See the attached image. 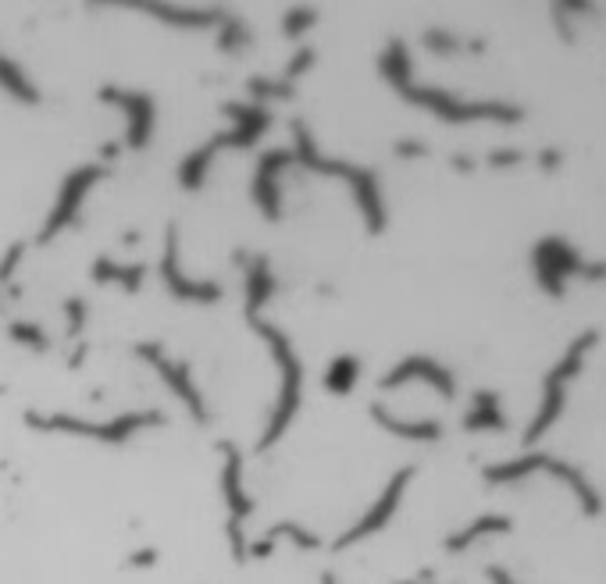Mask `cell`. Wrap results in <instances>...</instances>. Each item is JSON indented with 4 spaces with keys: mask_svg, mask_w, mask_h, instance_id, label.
I'll return each mask as SVG.
<instances>
[{
    "mask_svg": "<svg viewBox=\"0 0 606 584\" xmlns=\"http://www.w3.org/2000/svg\"><path fill=\"white\" fill-rule=\"evenodd\" d=\"M378 72L382 79L400 93L407 104H418L432 111L435 118H443L450 125L464 122H521L525 111L514 104H496V100H460L457 93H446L439 86H421L414 82V65H410V50L403 40H389V47L378 57Z\"/></svg>",
    "mask_w": 606,
    "mask_h": 584,
    "instance_id": "cell-1",
    "label": "cell"
},
{
    "mask_svg": "<svg viewBox=\"0 0 606 584\" xmlns=\"http://www.w3.org/2000/svg\"><path fill=\"white\" fill-rule=\"evenodd\" d=\"M293 157L296 164H303L314 175H328V179H339L346 189H350L353 203L364 218V228L371 236H382L385 225H389V214H385V200H382V186H378V171L364 168V164L353 161H339V157H328L318 146V139L311 136L307 122H293Z\"/></svg>",
    "mask_w": 606,
    "mask_h": 584,
    "instance_id": "cell-2",
    "label": "cell"
},
{
    "mask_svg": "<svg viewBox=\"0 0 606 584\" xmlns=\"http://www.w3.org/2000/svg\"><path fill=\"white\" fill-rule=\"evenodd\" d=\"M246 325L254 328L257 339L268 346L271 360H275V371H279V399H275V410H271L268 424L261 431V442L257 449H271L279 446L282 435L293 428L296 414H300V403H303V360L296 353L293 339L289 332H282L275 321H268L264 314H243Z\"/></svg>",
    "mask_w": 606,
    "mask_h": 584,
    "instance_id": "cell-3",
    "label": "cell"
},
{
    "mask_svg": "<svg viewBox=\"0 0 606 584\" xmlns=\"http://www.w3.org/2000/svg\"><path fill=\"white\" fill-rule=\"evenodd\" d=\"M25 424L43 435H72V438H90V442H104V446H125L129 438H136L140 431L161 428L164 414L161 410H125V414L111 417V421H82L75 414H40V410H29Z\"/></svg>",
    "mask_w": 606,
    "mask_h": 584,
    "instance_id": "cell-4",
    "label": "cell"
},
{
    "mask_svg": "<svg viewBox=\"0 0 606 584\" xmlns=\"http://www.w3.org/2000/svg\"><path fill=\"white\" fill-rule=\"evenodd\" d=\"M532 471H549V474H557L560 481H567L589 517H599V513H603V499H599L596 485H592L578 467H571L567 460H557V456H549V453H528V456H521V460L492 463V467H485V481H489V485H510V481H521Z\"/></svg>",
    "mask_w": 606,
    "mask_h": 584,
    "instance_id": "cell-5",
    "label": "cell"
},
{
    "mask_svg": "<svg viewBox=\"0 0 606 584\" xmlns=\"http://www.w3.org/2000/svg\"><path fill=\"white\" fill-rule=\"evenodd\" d=\"M596 342H599V332H585V335H578V339H574L571 346H567L564 357H560V364L546 374V396H542L539 414H535V421L528 424V431H525V446L539 442V438L546 435L549 428H553V421H557V417L564 414V392H567V382H571L574 374L582 371L585 353H589V349L596 346Z\"/></svg>",
    "mask_w": 606,
    "mask_h": 584,
    "instance_id": "cell-6",
    "label": "cell"
},
{
    "mask_svg": "<svg viewBox=\"0 0 606 584\" xmlns=\"http://www.w3.org/2000/svg\"><path fill=\"white\" fill-rule=\"evenodd\" d=\"M104 175H107V168H104V164H97V161L79 164L75 171H68L65 182H61V189H58V200H54V207H50L47 221H43V228H40V236H36V243H40V246L54 243V239H58L61 232H65V228L79 218L86 196L93 193V186H97Z\"/></svg>",
    "mask_w": 606,
    "mask_h": 584,
    "instance_id": "cell-7",
    "label": "cell"
},
{
    "mask_svg": "<svg viewBox=\"0 0 606 584\" xmlns=\"http://www.w3.org/2000/svg\"><path fill=\"white\" fill-rule=\"evenodd\" d=\"M222 453V495H225V510H229V549L236 560H246V535H243V524L246 517L257 510L254 495H246L243 485V456H239L236 446L222 442L218 446Z\"/></svg>",
    "mask_w": 606,
    "mask_h": 584,
    "instance_id": "cell-8",
    "label": "cell"
},
{
    "mask_svg": "<svg viewBox=\"0 0 606 584\" xmlns=\"http://www.w3.org/2000/svg\"><path fill=\"white\" fill-rule=\"evenodd\" d=\"M136 357L161 374V382L168 385V392H175V399L186 406L193 421H207V399L204 392H200L197 378H193V367H189L186 360L168 357V349H164L161 342H140V346H136Z\"/></svg>",
    "mask_w": 606,
    "mask_h": 584,
    "instance_id": "cell-9",
    "label": "cell"
},
{
    "mask_svg": "<svg viewBox=\"0 0 606 584\" xmlns=\"http://www.w3.org/2000/svg\"><path fill=\"white\" fill-rule=\"evenodd\" d=\"M414 481V467H403V471H396L393 478H389V485L382 488V495H378L375 503L368 506V513H364L357 524H350V528L343 531V535L332 542V549L343 552V549H353V545L368 542L371 535H378V531L389 528V520L396 517V510H400L403 495H407V485Z\"/></svg>",
    "mask_w": 606,
    "mask_h": 584,
    "instance_id": "cell-10",
    "label": "cell"
},
{
    "mask_svg": "<svg viewBox=\"0 0 606 584\" xmlns=\"http://www.w3.org/2000/svg\"><path fill=\"white\" fill-rule=\"evenodd\" d=\"M161 282L168 289V296L179 303H218L225 296V289L211 278H193L186 275L179 257V228L168 225L164 232V250H161Z\"/></svg>",
    "mask_w": 606,
    "mask_h": 584,
    "instance_id": "cell-11",
    "label": "cell"
},
{
    "mask_svg": "<svg viewBox=\"0 0 606 584\" xmlns=\"http://www.w3.org/2000/svg\"><path fill=\"white\" fill-rule=\"evenodd\" d=\"M100 100L122 111V118H125V143H129V150H147L150 139H154V125H157L154 97H150V93H143V90L104 86V90H100Z\"/></svg>",
    "mask_w": 606,
    "mask_h": 584,
    "instance_id": "cell-12",
    "label": "cell"
},
{
    "mask_svg": "<svg viewBox=\"0 0 606 584\" xmlns=\"http://www.w3.org/2000/svg\"><path fill=\"white\" fill-rule=\"evenodd\" d=\"M532 260H535V278H539V285L549 292V296H553V300H564V292H567L564 278L567 275H582V268H585V260L557 236L542 239V243L535 246Z\"/></svg>",
    "mask_w": 606,
    "mask_h": 584,
    "instance_id": "cell-13",
    "label": "cell"
},
{
    "mask_svg": "<svg viewBox=\"0 0 606 584\" xmlns=\"http://www.w3.org/2000/svg\"><path fill=\"white\" fill-rule=\"evenodd\" d=\"M289 164H296L293 150L279 146V150H268V154H261V161H257V168H254V186H250V196H254V207L268 221H279L282 218V186H279V175L289 168Z\"/></svg>",
    "mask_w": 606,
    "mask_h": 584,
    "instance_id": "cell-14",
    "label": "cell"
},
{
    "mask_svg": "<svg viewBox=\"0 0 606 584\" xmlns=\"http://www.w3.org/2000/svg\"><path fill=\"white\" fill-rule=\"evenodd\" d=\"M410 382H425L432 385L435 392L443 399H453L457 396V382H453V374L446 371L439 360L425 357V353H410L407 360H400V364L393 367V371H385V378L378 385H382L385 392L400 389V385H410Z\"/></svg>",
    "mask_w": 606,
    "mask_h": 584,
    "instance_id": "cell-15",
    "label": "cell"
},
{
    "mask_svg": "<svg viewBox=\"0 0 606 584\" xmlns=\"http://www.w3.org/2000/svg\"><path fill=\"white\" fill-rule=\"evenodd\" d=\"M222 114L232 122L229 129H225L229 150H254L271 125V114L264 111L261 104H225Z\"/></svg>",
    "mask_w": 606,
    "mask_h": 584,
    "instance_id": "cell-16",
    "label": "cell"
},
{
    "mask_svg": "<svg viewBox=\"0 0 606 584\" xmlns=\"http://www.w3.org/2000/svg\"><path fill=\"white\" fill-rule=\"evenodd\" d=\"M136 11H147L150 18L175 29H218L225 11L218 8H186V4H132Z\"/></svg>",
    "mask_w": 606,
    "mask_h": 584,
    "instance_id": "cell-17",
    "label": "cell"
},
{
    "mask_svg": "<svg viewBox=\"0 0 606 584\" xmlns=\"http://www.w3.org/2000/svg\"><path fill=\"white\" fill-rule=\"evenodd\" d=\"M222 150H229V139H225V132H214L207 143H200L197 150H189V154L182 157V164H179V186L186 189V193H197V189H204L207 175H211L214 157L222 154Z\"/></svg>",
    "mask_w": 606,
    "mask_h": 584,
    "instance_id": "cell-18",
    "label": "cell"
},
{
    "mask_svg": "<svg viewBox=\"0 0 606 584\" xmlns=\"http://www.w3.org/2000/svg\"><path fill=\"white\" fill-rule=\"evenodd\" d=\"M246 264V282H243V292H246V307L243 314H261L264 307H268V300L275 296V271H271L268 257L264 253H250V257H243Z\"/></svg>",
    "mask_w": 606,
    "mask_h": 584,
    "instance_id": "cell-19",
    "label": "cell"
},
{
    "mask_svg": "<svg viewBox=\"0 0 606 584\" xmlns=\"http://www.w3.org/2000/svg\"><path fill=\"white\" fill-rule=\"evenodd\" d=\"M371 421L382 431H389V435L403 438V442H439L443 438V424L439 421H403L385 403H371Z\"/></svg>",
    "mask_w": 606,
    "mask_h": 584,
    "instance_id": "cell-20",
    "label": "cell"
},
{
    "mask_svg": "<svg viewBox=\"0 0 606 584\" xmlns=\"http://www.w3.org/2000/svg\"><path fill=\"white\" fill-rule=\"evenodd\" d=\"M93 282L97 285H118L122 292L136 296L147 282V264H118L111 257H97L93 264Z\"/></svg>",
    "mask_w": 606,
    "mask_h": 584,
    "instance_id": "cell-21",
    "label": "cell"
},
{
    "mask_svg": "<svg viewBox=\"0 0 606 584\" xmlns=\"http://www.w3.org/2000/svg\"><path fill=\"white\" fill-rule=\"evenodd\" d=\"M510 531H514V520L503 517V513H489V517H478V520H471V524H464L460 531H453V535L446 538V552H464V549H471L478 538L510 535Z\"/></svg>",
    "mask_w": 606,
    "mask_h": 584,
    "instance_id": "cell-22",
    "label": "cell"
},
{
    "mask_svg": "<svg viewBox=\"0 0 606 584\" xmlns=\"http://www.w3.org/2000/svg\"><path fill=\"white\" fill-rule=\"evenodd\" d=\"M467 431H503L507 428V417H503V399L489 389H478L471 399V410L464 414Z\"/></svg>",
    "mask_w": 606,
    "mask_h": 584,
    "instance_id": "cell-23",
    "label": "cell"
},
{
    "mask_svg": "<svg viewBox=\"0 0 606 584\" xmlns=\"http://www.w3.org/2000/svg\"><path fill=\"white\" fill-rule=\"evenodd\" d=\"M0 90L8 93L11 100H18V104H40V86L8 54H0Z\"/></svg>",
    "mask_w": 606,
    "mask_h": 584,
    "instance_id": "cell-24",
    "label": "cell"
},
{
    "mask_svg": "<svg viewBox=\"0 0 606 584\" xmlns=\"http://www.w3.org/2000/svg\"><path fill=\"white\" fill-rule=\"evenodd\" d=\"M361 382V360L353 357V353H339L332 357V364L325 367V389L332 396H350Z\"/></svg>",
    "mask_w": 606,
    "mask_h": 584,
    "instance_id": "cell-25",
    "label": "cell"
},
{
    "mask_svg": "<svg viewBox=\"0 0 606 584\" xmlns=\"http://www.w3.org/2000/svg\"><path fill=\"white\" fill-rule=\"evenodd\" d=\"M279 538H289V542L296 545V549L311 552V549H321V538L314 535L307 524H300V520H282V524H275V528L264 531V542H279Z\"/></svg>",
    "mask_w": 606,
    "mask_h": 584,
    "instance_id": "cell-26",
    "label": "cell"
},
{
    "mask_svg": "<svg viewBox=\"0 0 606 584\" xmlns=\"http://www.w3.org/2000/svg\"><path fill=\"white\" fill-rule=\"evenodd\" d=\"M250 25L243 22L239 15H229L225 11L222 25H218V47H222V54H243L246 47H250Z\"/></svg>",
    "mask_w": 606,
    "mask_h": 584,
    "instance_id": "cell-27",
    "label": "cell"
},
{
    "mask_svg": "<svg viewBox=\"0 0 606 584\" xmlns=\"http://www.w3.org/2000/svg\"><path fill=\"white\" fill-rule=\"evenodd\" d=\"M246 93H250V104H261V100H293L296 97V86L286 79H268V75H254L246 82Z\"/></svg>",
    "mask_w": 606,
    "mask_h": 584,
    "instance_id": "cell-28",
    "label": "cell"
},
{
    "mask_svg": "<svg viewBox=\"0 0 606 584\" xmlns=\"http://www.w3.org/2000/svg\"><path fill=\"white\" fill-rule=\"evenodd\" d=\"M8 335H11V342H18V346H25V349H33V353H47V349H50V335H47V328H43L40 321H11Z\"/></svg>",
    "mask_w": 606,
    "mask_h": 584,
    "instance_id": "cell-29",
    "label": "cell"
},
{
    "mask_svg": "<svg viewBox=\"0 0 606 584\" xmlns=\"http://www.w3.org/2000/svg\"><path fill=\"white\" fill-rule=\"evenodd\" d=\"M318 8H289L282 15V36L286 40H303V36L311 33L314 25H318Z\"/></svg>",
    "mask_w": 606,
    "mask_h": 584,
    "instance_id": "cell-30",
    "label": "cell"
},
{
    "mask_svg": "<svg viewBox=\"0 0 606 584\" xmlns=\"http://www.w3.org/2000/svg\"><path fill=\"white\" fill-rule=\"evenodd\" d=\"M61 314H65L68 335H72V339H79L82 328L90 325V303L82 300V296H68V300L61 303Z\"/></svg>",
    "mask_w": 606,
    "mask_h": 584,
    "instance_id": "cell-31",
    "label": "cell"
},
{
    "mask_svg": "<svg viewBox=\"0 0 606 584\" xmlns=\"http://www.w3.org/2000/svg\"><path fill=\"white\" fill-rule=\"evenodd\" d=\"M314 65H318V50H314V47H300V50H296V54L286 61V72H282V79L293 82V86H296V79L311 72Z\"/></svg>",
    "mask_w": 606,
    "mask_h": 584,
    "instance_id": "cell-32",
    "label": "cell"
},
{
    "mask_svg": "<svg viewBox=\"0 0 606 584\" xmlns=\"http://www.w3.org/2000/svg\"><path fill=\"white\" fill-rule=\"evenodd\" d=\"M425 47L432 50V54H457L464 43H460L453 33H446V29H428V33H425Z\"/></svg>",
    "mask_w": 606,
    "mask_h": 584,
    "instance_id": "cell-33",
    "label": "cell"
},
{
    "mask_svg": "<svg viewBox=\"0 0 606 584\" xmlns=\"http://www.w3.org/2000/svg\"><path fill=\"white\" fill-rule=\"evenodd\" d=\"M22 257H25V243H15L8 253H4V257H0V285L11 282V275H15L18 260H22Z\"/></svg>",
    "mask_w": 606,
    "mask_h": 584,
    "instance_id": "cell-34",
    "label": "cell"
},
{
    "mask_svg": "<svg viewBox=\"0 0 606 584\" xmlns=\"http://www.w3.org/2000/svg\"><path fill=\"white\" fill-rule=\"evenodd\" d=\"M396 157H407V161H414V157H425L428 154V146L421 143V139H400V143L393 146Z\"/></svg>",
    "mask_w": 606,
    "mask_h": 584,
    "instance_id": "cell-35",
    "label": "cell"
},
{
    "mask_svg": "<svg viewBox=\"0 0 606 584\" xmlns=\"http://www.w3.org/2000/svg\"><path fill=\"white\" fill-rule=\"evenodd\" d=\"M525 161V154L521 150H492L489 154V164L492 168H514V164Z\"/></svg>",
    "mask_w": 606,
    "mask_h": 584,
    "instance_id": "cell-36",
    "label": "cell"
},
{
    "mask_svg": "<svg viewBox=\"0 0 606 584\" xmlns=\"http://www.w3.org/2000/svg\"><path fill=\"white\" fill-rule=\"evenodd\" d=\"M539 164H542V171H557L560 164H564V157H560V150H553V146H549V150H542V154H539Z\"/></svg>",
    "mask_w": 606,
    "mask_h": 584,
    "instance_id": "cell-37",
    "label": "cell"
},
{
    "mask_svg": "<svg viewBox=\"0 0 606 584\" xmlns=\"http://www.w3.org/2000/svg\"><path fill=\"white\" fill-rule=\"evenodd\" d=\"M129 563L132 567H150V563H157V549H140Z\"/></svg>",
    "mask_w": 606,
    "mask_h": 584,
    "instance_id": "cell-38",
    "label": "cell"
},
{
    "mask_svg": "<svg viewBox=\"0 0 606 584\" xmlns=\"http://www.w3.org/2000/svg\"><path fill=\"white\" fill-rule=\"evenodd\" d=\"M489 577H492V584H514V577H510L507 570H500V567H489Z\"/></svg>",
    "mask_w": 606,
    "mask_h": 584,
    "instance_id": "cell-39",
    "label": "cell"
},
{
    "mask_svg": "<svg viewBox=\"0 0 606 584\" xmlns=\"http://www.w3.org/2000/svg\"><path fill=\"white\" fill-rule=\"evenodd\" d=\"M453 168H457V171H475V161H471V157H453Z\"/></svg>",
    "mask_w": 606,
    "mask_h": 584,
    "instance_id": "cell-40",
    "label": "cell"
},
{
    "mask_svg": "<svg viewBox=\"0 0 606 584\" xmlns=\"http://www.w3.org/2000/svg\"><path fill=\"white\" fill-rule=\"evenodd\" d=\"M321 584H339L336 574H321Z\"/></svg>",
    "mask_w": 606,
    "mask_h": 584,
    "instance_id": "cell-41",
    "label": "cell"
},
{
    "mask_svg": "<svg viewBox=\"0 0 606 584\" xmlns=\"http://www.w3.org/2000/svg\"><path fill=\"white\" fill-rule=\"evenodd\" d=\"M393 584H435V581H393Z\"/></svg>",
    "mask_w": 606,
    "mask_h": 584,
    "instance_id": "cell-42",
    "label": "cell"
}]
</instances>
